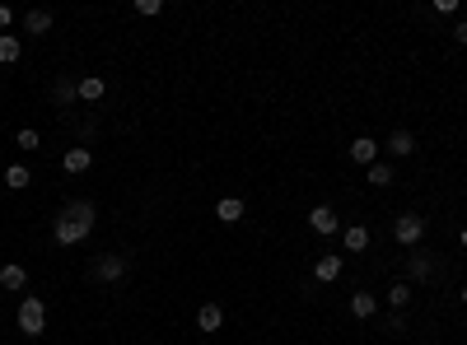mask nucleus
Segmentation results:
<instances>
[{
    "instance_id": "obj_14",
    "label": "nucleus",
    "mask_w": 467,
    "mask_h": 345,
    "mask_svg": "<svg viewBox=\"0 0 467 345\" xmlns=\"http://www.w3.org/2000/svg\"><path fill=\"white\" fill-rule=\"evenodd\" d=\"M313 275H318V280H337V275H342V257H318V262H313Z\"/></svg>"
},
{
    "instance_id": "obj_19",
    "label": "nucleus",
    "mask_w": 467,
    "mask_h": 345,
    "mask_svg": "<svg viewBox=\"0 0 467 345\" xmlns=\"http://www.w3.org/2000/svg\"><path fill=\"white\" fill-rule=\"evenodd\" d=\"M19 51H24V42H19V38H10V33H0V65H15Z\"/></svg>"
},
{
    "instance_id": "obj_10",
    "label": "nucleus",
    "mask_w": 467,
    "mask_h": 345,
    "mask_svg": "<svg viewBox=\"0 0 467 345\" xmlns=\"http://www.w3.org/2000/svg\"><path fill=\"white\" fill-rule=\"evenodd\" d=\"M220 322H224L220 303H201V308H197V327L201 331H220Z\"/></svg>"
},
{
    "instance_id": "obj_24",
    "label": "nucleus",
    "mask_w": 467,
    "mask_h": 345,
    "mask_svg": "<svg viewBox=\"0 0 467 345\" xmlns=\"http://www.w3.org/2000/svg\"><path fill=\"white\" fill-rule=\"evenodd\" d=\"M136 10H140V15H150V19H155V15H159V10H164V0H140Z\"/></svg>"
},
{
    "instance_id": "obj_6",
    "label": "nucleus",
    "mask_w": 467,
    "mask_h": 345,
    "mask_svg": "<svg viewBox=\"0 0 467 345\" xmlns=\"http://www.w3.org/2000/svg\"><path fill=\"white\" fill-rule=\"evenodd\" d=\"M0 284L15 294V289H24V284H29V271L19 266V262H5V266H0Z\"/></svg>"
},
{
    "instance_id": "obj_12",
    "label": "nucleus",
    "mask_w": 467,
    "mask_h": 345,
    "mask_svg": "<svg viewBox=\"0 0 467 345\" xmlns=\"http://www.w3.org/2000/svg\"><path fill=\"white\" fill-rule=\"evenodd\" d=\"M351 313H355L360 322H365V317H374V313H378V298L360 289V294H351Z\"/></svg>"
},
{
    "instance_id": "obj_20",
    "label": "nucleus",
    "mask_w": 467,
    "mask_h": 345,
    "mask_svg": "<svg viewBox=\"0 0 467 345\" xmlns=\"http://www.w3.org/2000/svg\"><path fill=\"white\" fill-rule=\"evenodd\" d=\"M52 98H56V108H66L70 98H79V79H56V89H52Z\"/></svg>"
},
{
    "instance_id": "obj_3",
    "label": "nucleus",
    "mask_w": 467,
    "mask_h": 345,
    "mask_svg": "<svg viewBox=\"0 0 467 345\" xmlns=\"http://www.w3.org/2000/svg\"><path fill=\"white\" fill-rule=\"evenodd\" d=\"M392 238H397L402 248H416L420 238H425V220H420V215H402V220L392 224Z\"/></svg>"
},
{
    "instance_id": "obj_9",
    "label": "nucleus",
    "mask_w": 467,
    "mask_h": 345,
    "mask_svg": "<svg viewBox=\"0 0 467 345\" xmlns=\"http://www.w3.org/2000/svg\"><path fill=\"white\" fill-rule=\"evenodd\" d=\"M388 154H397V159L416 154V136H411V131H392L388 136Z\"/></svg>"
},
{
    "instance_id": "obj_28",
    "label": "nucleus",
    "mask_w": 467,
    "mask_h": 345,
    "mask_svg": "<svg viewBox=\"0 0 467 345\" xmlns=\"http://www.w3.org/2000/svg\"><path fill=\"white\" fill-rule=\"evenodd\" d=\"M463 248H467V234H463Z\"/></svg>"
},
{
    "instance_id": "obj_15",
    "label": "nucleus",
    "mask_w": 467,
    "mask_h": 345,
    "mask_svg": "<svg viewBox=\"0 0 467 345\" xmlns=\"http://www.w3.org/2000/svg\"><path fill=\"white\" fill-rule=\"evenodd\" d=\"M369 248V229L365 224H346V252H365Z\"/></svg>"
},
{
    "instance_id": "obj_8",
    "label": "nucleus",
    "mask_w": 467,
    "mask_h": 345,
    "mask_svg": "<svg viewBox=\"0 0 467 345\" xmlns=\"http://www.w3.org/2000/svg\"><path fill=\"white\" fill-rule=\"evenodd\" d=\"M351 159H355V163H365V168H369V163H378V141L360 136V141L351 145Z\"/></svg>"
},
{
    "instance_id": "obj_25",
    "label": "nucleus",
    "mask_w": 467,
    "mask_h": 345,
    "mask_svg": "<svg viewBox=\"0 0 467 345\" xmlns=\"http://www.w3.org/2000/svg\"><path fill=\"white\" fill-rule=\"evenodd\" d=\"M10 24H15V10H10V5H0V33L10 29Z\"/></svg>"
},
{
    "instance_id": "obj_26",
    "label": "nucleus",
    "mask_w": 467,
    "mask_h": 345,
    "mask_svg": "<svg viewBox=\"0 0 467 345\" xmlns=\"http://www.w3.org/2000/svg\"><path fill=\"white\" fill-rule=\"evenodd\" d=\"M453 38H458V47H467V24H458V29H453Z\"/></svg>"
},
{
    "instance_id": "obj_27",
    "label": "nucleus",
    "mask_w": 467,
    "mask_h": 345,
    "mask_svg": "<svg viewBox=\"0 0 467 345\" xmlns=\"http://www.w3.org/2000/svg\"><path fill=\"white\" fill-rule=\"evenodd\" d=\"M463 308H467V289H463Z\"/></svg>"
},
{
    "instance_id": "obj_16",
    "label": "nucleus",
    "mask_w": 467,
    "mask_h": 345,
    "mask_svg": "<svg viewBox=\"0 0 467 345\" xmlns=\"http://www.w3.org/2000/svg\"><path fill=\"white\" fill-rule=\"evenodd\" d=\"M29 182H33V172L24 168V163H10V168H5V187L10 191H24Z\"/></svg>"
},
{
    "instance_id": "obj_18",
    "label": "nucleus",
    "mask_w": 467,
    "mask_h": 345,
    "mask_svg": "<svg viewBox=\"0 0 467 345\" xmlns=\"http://www.w3.org/2000/svg\"><path fill=\"white\" fill-rule=\"evenodd\" d=\"M24 29H29V33H38V38H43V33L52 29V10H29V15H24Z\"/></svg>"
},
{
    "instance_id": "obj_21",
    "label": "nucleus",
    "mask_w": 467,
    "mask_h": 345,
    "mask_svg": "<svg viewBox=\"0 0 467 345\" xmlns=\"http://www.w3.org/2000/svg\"><path fill=\"white\" fill-rule=\"evenodd\" d=\"M388 303H392V308H397V313H402V308H406V303H411V284H392V289H388Z\"/></svg>"
},
{
    "instance_id": "obj_4",
    "label": "nucleus",
    "mask_w": 467,
    "mask_h": 345,
    "mask_svg": "<svg viewBox=\"0 0 467 345\" xmlns=\"http://www.w3.org/2000/svg\"><path fill=\"white\" fill-rule=\"evenodd\" d=\"M93 275H98V280H122L126 275V257H117V252H108V257H98V262H93Z\"/></svg>"
},
{
    "instance_id": "obj_17",
    "label": "nucleus",
    "mask_w": 467,
    "mask_h": 345,
    "mask_svg": "<svg viewBox=\"0 0 467 345\" xmlns=\"http://www.w3.org/2000/svg\"><path fill=\"white\" fill-rule=\"evenodd\" d=\"M215 215L224 224H238V220H243V201H238V196H224V201L215 205Z\"/></svg>"
},
{
    "instance_id": "obj_11",
    "label": "nucleus",
    "mask_w": 467,
    "mask_h": 345,
    "mask_svg": "<svg viewBox=\"0 0 467 345\" xmlns=\"http://www.w3.org/2000/svg\"><path fill=\"white\" fill-rule=\"evenodd\" d=\"M103 94H108L103 75H84V79H79V98H84V103H98Z\"/></svg>"
},
{
    "instance_id": "obj_23",
    "label": "nucleus",
    "mask_w": 467,
    "mask_h": 345,
    "mask_svg": "<svg viewBox=\"0 0 467 345\" xmlns=\"http://www.w3.org/2000/svg\"><path fill=\"white\" fill-rule=\"evenodd\" d=\"M38 145H43L38 141V131H19V150H38Z\"/></svg>"
},
{
    "instance_id": "obj_1",
    "label": "nucleus",
    "mask_w": 467,
    "mask_h": 345,
    "mask_svg": "<svg viewBox=\"0 0 467 345\" xmlns=\"http://www.w3.org/2000/svg\"><path fill=\"white\" fill-rule=\"evenodd\" d=\"M93 229V205L89 201H70L61 210V220H56V243L61 248H75V243H84Z\"/></svg>"
},
{
    "instance_id": "obj_2",
    "label": "nucleus",
    "mask_w": 467,
    "mask_h": 345,
    "mask_svg": "<svg viewBox=\"0 0 467 345\" xmlns=\"http://www.w3.org/2000/svg\"><path fill=\"white\" fill-rule=\"evenodd\" d=\"M19 331H24V336H43L47 331V303L43 298H24V303H19Z\"/></svg>"
},
{
    "instance_id": "obj_7",
    "label": "nucleus",
    "mask_w": 467,
    "mask_h": 345,
    "mask_svg": "<svg viewBox=\"0 0 467 345\" xmlns=\"http://www.w3.org/2000/svg\"><path fill=\"white\" fill-rule=\"evenodd\" d=\"M416 280H430V257H425V252H411V257H406V284H416Z\"/></svg>"
},
{
    "instance_id": "obj_13",
    "label": "nucleus",
    "mask_w": 467,
    "mask_h": 345,
    "mask_svg": "<svg viewBox=\"0 0 467 345\" xmlns=\"http://www.w3.org/2000/svg\"><path fill=\"white\" fill-rule=\"evenodd\" d=\"M89 163H93V150H66V159H61L66 172H84Z\"/></svg>"
},
{
    "instance_id": "obj_5",
    "label": "nucleus",
    "mask_w": 467,
    "mask_h": 345,
    "mask_svg": "<svg viewBox=\"0 0 467 345\" xmlns=\"http://www.w3.org/2000/svg\"><path fill=\"white\" fill-rule=\"evenodd\" d=\"M309 224H313V234H323V238H332L337 229H342V220H337L327 205H313V210H309Z\"/></svg>"
},
{
    "instance_id": "obj_22",
    "label": "nucleus",
    "mask_w": 467,
    "mask_h": 345,
    "mask_svg": "<svg viewBox=\"0 0 467 345\" xmlns=\"http://www.w3.org/2000/svg\"><path fill=\"white\" fill-rule=\"evenodd\" d=\"M388 182H392L388 163H369V187H388Z\"/></svg>"
}]
</instances>
